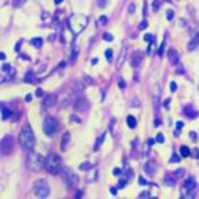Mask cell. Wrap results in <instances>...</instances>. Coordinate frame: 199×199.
Instances as JSON below:
<instances>
[{
    "mask_svg": "<svg viewBox=\"0 0 199 199\" xmlns=\"http://www.w3.org/2000/svg\"><path fill=\"white\" fill-rule=\"evenodd\" d=\"M19 141H20L21 147L24 149H33V147L36 145V137H34V132L30 125H24L21 128L20 135H19Z\"/></svg>",
    "mask_w": 199,
    "mask_h": 199,
    "instance_id": "6da1fadb",
    "label": "cell"
},
{
    "mask_svg": "<svg viewBox=\"0 0 199 199\" xmlns=\"http://www.w3.org/2000/svg\"><path fill=\"white\" fill-rule=\"evenodd\" d=\"M46 169L51 175H58L63 169V159L56 152H50L46 158Z\"/></svg>",
    "mask_w": 199,
    "mask_h": 199,
    "instance_id": "7a4b0ae2",
    "label": "cell"
},
{
    "mask_svg": "<svg viewBox=\"0 0 199 199\" xmlns=\"http://www.w3.org/2000/svg\"><path fill=\"white\" fill-rule=\"evenodd\" d=\"M88 24V17L84 14H73L68 20V26H70V30L74 34H80L81 31L84 30Z\"/></svg>",
    "mask_w": 199,
    "mask_h": 199,
    "instance_id": "3957f363",
    "label": "cell"
},
{
    "mask_svg": "<svg viewBox=\"0 0 199 199\" xmlns=\"http://www.w3.org/2000/svg\"><path fill=\"white\" fill-rule=\"evenodd\" d=\"M26 165H27L29 169L36 171V172L43 171V169L46 168V158H43L40 154H37V152L30 151V154H29V156H27Z\"/></svg>",
    "mask_w": 199,
    "mask_h": 199,
    "instance_id": "277c9868",
    "label": "cell"
},
{
    "mask_svg": "<svg viewBox=\"0 0 199 199\" xmlns=\"http://www.w3.org/2000/svg\"><path fill=\"white\" fill-rule=\"evenodd\" d=\"M33 192H34V195L40 199L48 198V195H50V186H48L47 181H46V179H38V181H36V183H34V186H33Z\"/></svg>",
    "mask_w": 199,
    "mask_h": 199,
    "instance_id": "5b68a950",
    "label": "cell"
},
{
    "mask_svg": "<svg viewBox=\"0 0 199 199\" xmlns=\"http://www.w3.org/2000/svg\"><path fill=\"white\" fill-rule=\"evenodd\" d=\"M58 129V121L56 117H46V120H44L43 122V131L46 135H48V137H51V135H54L56 132H57Z\"/></svg>",
    "mask_w": 199,
    "mask_h": 199,
    "instance_id": "8992f818",
    "label": "cell"
},
{
    "mask_svg": "<svg viewBox=\"0 0 199 199\" xmlns=\"http://www.w3.org/2000/svg\"><path fill=\"white\" fill-rule=\"evenodd\" d=\"M196 188V181L195 178H188L183 182L182 188H181V198H195L192 191Z\"/></svg>",
    "mask_w": 199,
    "mask_h": 199,
    "instance_id": "52a82bcc",
    "label": "cell"
},
{
    "mask_svg": "<svg viewBox=\"0 0 199 199\" xmlns=\"http://www.w3.org/2000/svg\"><path fill=\"white\" fill-rule=\"evenodd\" d=\"M60 174H61V176H63V179H64V182L68 185V188H75V186L78 185V176L74 175L71 169L66 168V169H63Z\"/></svg>",
    "mask_w": 199,
    "mask_h": 199,
    "instance_id": "ba28073f",
    "label": "cell"
},
{
    "mask_svg": "<svg viewBox=\"0 0 199 199\" xmlns=\"http://www.w3.org/2000/svg\"><path fill=\"white\" fill-rule=\"evenodd\" d=\"M2 152L6 154V155H10L11 152H13V148H14V138L11 135H6L3 139H2Z\"/></svg>",
    "mask_w": 199,
    "mask_h": 199,
    "instance_id": "9c48e42d",
    "label": "cell"
},
{
    "mask_svg": "<svg viewBox=\"0 0 199 199\" xmlns=\"http://www.w3.org/2000/svg\"><path fill=\"white\" fill-rule=\"evenodd\" d=\"M74 107H75V110H78L81 112H87L90 110V102H88L87 98L80 97L74 101Z\"/></svg>",
    "mask_w": 199,
    "mask_h": 199,
    "instance_id": "30bf717a",
    "label": "cell"
},
{
    "mask_svg": "<svg viewBox=\"0 0 199 199\" xmlns=\"http://www.w3.org/2000/svg\"><path fill=\"white\" fill-rule=\"evenodd\" d=\"M142 58H144V54H142L139 50L135 51V53L132 54V57H131V66L134 68H138L142 63Z\"/></svg>",
    "mask_w": 199,
    "mask_h": 199,
    "instance_id": "8fae6325",
    "label": "cell"
},
{
    "mask_svg": "<svg viewBox=\"0 0 199 199\" xmlns=\"http://www.w3.org/2000/svg\"><path fill=\"white\" fill-rule=\"evenodd\" d=\"M56 102H57V95L56 94H47L43 100V105L44 107H47V108L56 105Z\"/></svg>",
    "mask_w": 199,
    "mask_h": 199,
    "instance_id": "7c38bea8",
    "label": "cell"
},
{
    "mask_svg": "<svg viewBox=\"0 0 199 199\" xmlns=\"http://www.w3.org/2000/svg\"><path fill=\"white\" fill-rule=\"evenodd\" d=\"M144 171H145V174H148L149 176H154L156 172V165H154V162H145Z\"/></svg>",
    "mask_w": 199,
    "mask_h": 199,
    "instance_id": "4fadbf2b",
    "label": "cell"
},
{
    "mask_svg": "<svg viewBox=\"0 0 199 199\" xmlns=\"http://www.w3.org/2000/svg\"><path fill=\"white\" fill-rule=\"evenodd\" d=\"M127 53H128V47H127V43H124V47L121 48V54H120V58H118V63H117V67H121L124 64L125 58H127Z\"/></svg>",
    "mask_w": 199,
    "mask_h": 199,
    "instance_id": "5bb4252c",
    "label": "cell"
},
{
    "mask_svg": "<svg viewBox=\"0 0 199 199\" xmlns=\"http://www.w3.org/2000/svg\"><path fill=\"white\" fill-rule=\"evenodd\" d=\"M164 182H165V185H168V186H175L176 185V178L174 176L172 172L165 174V176H164Z\"/></svg>",
    "mask_w": 199,
    "mask_h": 199,
    "instance_id": "9a60e30c",
    "label": "cell"
},
{
    "mask_svg": "<svg viewBox=\"0 0 199 199\" xmlns=\"http://www.w3.org/2000/svg\"><path fill=\"white\" fill-rule=\"evenodd\" d=\"M183 112H185L188 117H191V118H196L198 117V111L196 110H193L191 105H188V107H185V110H183Z\"/></svg>",
    "mask_w": 199,
    "mask_h": 199,
    "instance_id": "2e32d148",
    "label": "cell"
},
{
    "mask_svg": "<svg viewBox=\"0 0 199 199\" xmlns=\"http://www.w3.org/2000/svg\"><path fill=\"white\" fill-rule=\"evenodd\" d=\"M68 144H70V134L68 132H66L64 135H63V139H61V149L63 151H66L68 147Z\"/></svg>",
    "mask_w": 199,
    "mask_h": 199,
    "instance_id": "e0dca14e",
    "label": "cell"
},
{
    "mask_svg": "<svg viewBox=\"0 0 199 199\" xmlns=\"http://www.w3.org/2000/svg\"><path fill=\"white\" fill-rule=\"evenodd\" d=\"M168 57H169V60H171V63H172V64H178L179 56H178V53H176L175 50H169L168 51Z\"/></svg>",
    "mask_w": 199,
    "mask_h": 199,
    "instance_id": "ac0fdd59",
    "label": "cell"
},
{
    "mask_svg": "<svg viewBox=\"0 0 199 199\" xmlns=\"http://www.w3.org/2000/svg\"><path fill=\"white\" fill-rule=\"evenodd\" d=\"M158 105H159V85H156L155 93H154V107H155V111H158Z\"/></svg>",
    "mask_w": 199,
    "mask_h": 199,
    "instance_id": "d6986e66",
    "label": "cell"
},
{
    "mask_svg": "<svg viewBox=\"0 0 199 199\" xmlns=\"http://www.w3.org/2000/svg\"><path fill=\"white\" fill-rule=\"evenodd\" d=\"M24 81L26 83H30V84H36V77H34V73L33 71H29L24 77Z\"/></svg>",
    "mask_w": 199,
    "mask_h": 199,
    "instance_id": "ffe728a7",
    "label": "cell"
},
{
    "mask_svg": "<svg viewBox=\"0 0 199 199\" xmlns=\"http://www.w3.org/2000/svg\"><path fill=\"white\" fill-rule=\"evenodd\" d=\"M30 44H31V46H34L36 48H40V47H41V44H43V40H41L40 37L31 38V40H30Z\"/></svg>",
    "mask_w": 199,
    "mask_h": 199,
    "instance_id": "44dd1931",
    "label": "cell"
},
{
    "mask_svg": "<svg viewBox=\"0 0 199 199\" xmlns=\"http://www.w3.org/2000/svg\"><path fill=\"white\" fill-rule=\"evenodd\" d=\"M199 44V34L198 36H195V38H193L192 41H189V44H188V50H193V48L196 47Z\"/></svg>",
    "mask_w": 199,
    "mask_h": 199,
    "instance_id": "7402d4cb",
    "label": "cell"
},
{
    "mask_svg": "<svg viewBox=\"0 0 199 199\" xmlns=\"http://www.w3.org/2000/svg\"><path fill=\"white\" fill-rule=\"evenodd\" d=\"M127 124H128L129 128H135V127H137V120H135L132 115H128V117H127Z\"/></svg>",
    "mask_w": 199,
    "mask_h": 199,
    "instance_id": "603a6c76",
    "label": "cell"
},
{
    "mask_svg": "<svg viewBox=\"0 0 199 199\" xmlns=\"http://www.w3.org/2000/svg\"><path fill=\"white\" fill-rule=\"evenodd\" d=\"M181 155H182L183 158H188V156L191 155V149H189L188 147L182 145V147H181Z\"/></svg>",
    "mask_w": 199,
    "mask_h": 199,
    "instance_id": "cb8c5ba5",
    "label": "cell"
},
{
    "mask_svg": "<svg viewBox=\"0 0 199 199\" xmlns=\"http://www.w3.org/2000/svg\"><path fill=\"white\" fill-rule=\"evenodd\" d=\"M2 115H3V117H2L3 120H9L10 118V111H9L7 108H2Z\"/></svg>",
    "mask_w": 199,
    "mask_h": 199,
    "instance_id": "d4e9b609",
    "label": "cell"
},
{
    "mask_svg": "<svg viewBox=\"0 0 199 199\" xmlns=\"http://www.w3.org/2000/svg\"><path fill=\"white\" fill-rule=\"evenodd\" d=\"M93 84V80L88 75H83V85H91Z\"/></svg>",
    "mask_w": 199,
    "mask_h": 199,
    "instance_id": "484cf974",
    "label": "cell"
},
{
    "mask_svg": "<svg viewBox=\"0 0 199 199\" xmlns=\"http://www.w3.org/2000/svg\"><path fill=\"white\" fill-rule=\"evenodd\" d=\"M104 137H105V134H102L100 138H98V142H95V145H94V151H97L98 148H100V145L102 144V141H104Z\"/></svg>",
    "mask_w": 199,
    "mask_h": 199,
    "instance_id": "4316f807",
    "label": "cell"
},
{
    "mask_svg": "<svg viewBox=\"0 0 199 199\" xmlns=\"http://www.w3.org/2000/svg\"><path fill=\"white\" fill-rule=\"evenodd\" d=\"M91 166H93L91 162H85V164H81V165H80V169H81V171H87V169H90Z\"/></svg>",
    "mask_w": 199,
    "mask_h": 199,
    "instance_id": "83f0119b",
    "label": "cell"
},
{
    "mask_svg": "<svg viewBox=\"0 0 199 199\" xmlns=\"http://www.w3.org/2000/svg\"><path fill=\"white\" fill-rule=\"evenodd\" d=\"M175 162H179V156L174 152L172 155H171V158H169V164H175Z\"/></svg>",
    "mask_w": 199,
    "mask_h": 199,
    "instance_id": "f1b7e54d",
    "label": "cell"
},
{
    "mask_svg": "<svg viewBox=\"0 0 199 199\" xmlns=\"http://www.w3.org/2000/svg\"><path fill=\"white\" fill-rule=\"evenodd\" d=\"M183 172H185V169H178V171H174L172 174H174V176L178 179V178H181V176L183 175Z\"/></svg>",
    "mask_w": 199,
    "mask_h": 199,
    "instance_id": "f546056e",
    "label": "cell"
},
{
    "mask_svg": "<svg viewBox=\"0 0 199 199\" xmlns=\"http://www.w3.org/2000/svg\"><path fill=\"white\" fill-rule=\"evenodd\" d=\"M147 27H148V21H147L145 19H144V20H142L141 23H139V27H138V29H139V30H145Z\"/></svg>",
    "mask_w": 199,
    "mask_h": 199,
    "instance_id": "4dcf8cb0",
    "label": "cell"
},
{
    "mask_svg": "<svg viewBox=\"0 0 199 199\" xmlns=\"http://www.w3.org/2000/svg\"><path fill=\"white\" fill-rule=\"evenodd\" d=\"M105 57H107V60L110 61V63H111V61H112V50H110V48H108V50L105 51Z\"/></svg>",
    "mask_w": 199,
    "mask_h": 199,
    "instance_id": "1f68e13d",
    "label": "cell"
},
{
    "mask_svg": "<svg viewBox=\"0 0 199 199\" xmlns=\"http://www.w3.org/2000/svg\"><path fill=\"white\" fill-rule=\"evenodd\" d=\"M139 198H141V199H148V198H151V193H149L148 191H145V192H141V193H139Z\"/></svg>",
    "mask_w": 199,
    "mask_h": 199,
    "instance_id": "d6a6232c",
    "label": "cell"
},
{
    "mask_svg": "<svg viewBox=\"0 0 199 199\" xmlns=\"http://www.w3.org/2000/svg\"><path fill=\"white\" fill-rule=\"evenodd\" d=\"M108 2H110V0H98V7H101V9L102 7H105Z\"/></svg>",
    "mask_w": 199,
    "mask_h": 199,
    "instance_id": "836d02e7",
    "label": "cell"
},
{
    "mask_svg": "<svg viewBox=\"0 0 199 199\" xmlns=\"http://www.w3.org/2000/svg\"><path fill=\"white\" fill-rule=\"evenodd\" d=\"M144 40L145 41H155V37H152L151 34H145V36H144Z\"/></svg>",
    "mask_w": 199,
    "mask_h": 199,
    "instance_id": "e575fe53",
    "label": "cell"
},
{
    "mask_svg": "<svg viewBox=\"0 0 199 199\" xmlns=\"http://www.w3.org/2000/svg\"><path fill=\"white\" fill-rule=\"evenodd\" d=\"M112 174H114L115 176H121L122 175V171L120 168H114V171H112Z\"/></svg>",
    "mask_w": 199,
    "mask_h": 199,
    "instance_id": "d590c367",
    "label": "cell"
},
{
    "mask_svg": "<svg viewBox=\"0 0 199 199\" xmlns=\"http://www.w3.org/2000/svg\"><path fill=\"white\" fill-rule=\"evenodd\" d=\"M152 10L154 11L159 10V2H154V3H152Z\"/></svg>",
    "mask_w": 199,
    "mask_h": 199,
    "instance_id": "8d00e7d4",
    "label": "cell"
},
{
    "mask_svg": "<svg viewBox=\"0 0 199 199\" xmlns=\"http://www.w3.org/2000/svg\"><path fill=\"white\" fill-rule=\"evenodd\" d=\"M112 38H114V37H112L110 33H105V34H104V40H105V41H112Z\"/></svg>",
    "mask_w": 199,
    "mask_h": 199,
    "instance_id": "74e56055",
    "label": "cell"
},
{
    "mask_svg": "<svg viewBox=\"0 0 199 199\" xmlns=\"http://www.w3.org/2000/svg\"><path fill=\"white\" fill-rule=\"evenodd\" d=\"M166 19H168V20H172V19H174V11L172 10L166 11Z\"/></svg>",
    "mask_w": 199,
    "mask_h": 199,
    "instance_id": "f35d334b",
    "label": "cell"
},
{
    "mask_svg": "<svg viewBox=\"0 0 199 199\" xmlns=\"http://www.w3.org/2000/svg\"><path fill=\"white\" fill-rule=\"evenodd\" d=\"M164 48H165V41H162L161 47H159V51H158V54H159V56H162V54H164Z\"/></svg>",
    "mask_w": 199,
    "mask_h": 199,
    "instance_id": "ab89813d",
    "label": "cell"
},
{
    "mask_svg": "<svg viewBox=\"0 0 199 199\" xmlns=\"http://www.w3.org/2000/svg\"><path fill=\"white\" fill-rule=\"evenodd\" d=\"M2 70H3V71H6V73H9V71L11 70V67H10V66H9V64H3V66H2Z\"/></svg>",
    "mask_w": 199,
    "mask_h": 199,
    "instance_id": "60d3db41",
    "label": "cell"
},
{
    "mask_svg": "<svg viewBox=\"0 0 199 199\" xmlns=\"http://www.w3.org/2000/svg\"><path fill=\"white\" fill-rule=\"evenodd\" d=\"M156 142L162 144V142H164V135H162V134H158V135H156Z\"/></svg>",
    "mask_w": 199,
    "mask_h": 199,
    "instance_id": "b9f144b4",
    "label": "cell"
},
{
    "mask_svg": "<svg viewBox=\"0 0 199 199\" xmlns=\"http://www.w3.org/2000/svg\"><path fill=\"white\" fill-rule=\"evenodd\" d=\"M128 11H129V13H134V11H135V4L134 3H131V4H129V6H128Z\"/></svg>",
    "mask_w": 199,
    "mask_h": 199,
    "instance_id": "7bdbcfd3",
    "label": "cell"
},
{
    "mask_svg": "<svg viewBox=\"0 0 199 199\" xmlns=\"http://www.w3.org/2000/svg\"><path fill=\"white\" fill-rule=\"evenodd\" d=\"M118 87H121V88H125V81L122 80V78H118Z\"/></svg>",
    "mask_w": 199,
    "mask_h": 199,
    "instance_id": "ee69618b",
    "label": "cell"
},
{
    "mask_svg": "<svg viewBox=\"0 0 199 199\" xmlns=\"http://www.w3.org/2000/svg\"><path fill=\"white\" fill-rule=\"evenodd\" d=\"M98 21H100V23H101V24H105V23H107V21H108V19H107V17H105V16H101V17H100V20H98Z\"/></svg>",
    "mask_w": 199,
    "mask_h": 199,
    "instance_id": "f6af8a7d",
    "label": "cell"
},
{
    "mask_svg": "<svg viewBox=\"0 0 199 199\" xmlns=\"http://www.w3.org/2000/svg\"><path fill=\"white\" fill-rule=\"evenodd\" d=\"M139 183H141V185H147V179L145 178H142V176H139Z\"/></svg>",
    "mask_w": 199,
    "mask_h": 199,
    "instance_id": "bcb514c9",
    "label": "cell"
},
{
    "mask_svg": "<svg viewBox=\"0 0 199 199\" xmlns=\"http://www.w3.org/2000/svg\"><path fill=\"white\" fill-rule=\"evenodd\" d=\"M169 88H171V91H175V90H176V84H175V83H171V85H169Z\"/></svg>",
    "mask_w": 199,
    "mask_h": 199,
    "instance_id": "7dc6e473",
    "label": "cell"
},
{
    "mask_svg": "<svg viewBox=\"0 0 199 199\" xmlns=\"http://www.w3.org/2000/svg\"><path fill=\"white\" fill-rule=\"evenodd\" d=\"M36 95H37V97H43V90H41V88H38L37 91H36Z\"/></svg>",
    "mask_w": 199,
    "mask_h": 199,
    "instance_id": "c3c4849f",
    "label": "cell"
},
{
    "mask_svg": "<svg viewBox=\"0 0 199 199\" xmlns=\"http://www.w3.org/2000/svg\"><path fill=\"white\" fill-rule=\"evenodd\" d=\"M114 125H115V120H112V121H111V128H110L111 134H114Z\"/></svg>",
    "mask_w": 199,
    "mask_h": 199,
    "instance_id": "681fc988",
    "label": "cell"
},
{
    "mask_svg": "<svg viewBox=\"0 0 199 199\" xmlns=\"http://www.w3.org/2000/svg\"><path fill=\"white\" fill-rule=\"evenodd\" d=\"M70 120H71L73 122H74V121H75V122H80V120H78L77 117H75V115H71V118H70Z\"/></svg>",
    "mask_w": 199,
    "mask_h": 199,
    "instance_id": "f907efd6",
    "label": "cell"
},
{
    "mask_svg": "<svg viewBox=\"0 0 199 199\" xmlns=\"http://www.w3.org/2000/svg\"><path fill=\"white\" fill-rule=\"evenodd\" d=\"M176 127H178V129H181L183 127V122L182 121H178V122H176Z\"/></svg>",
    "mask_w": 199,
    "mask_h": 199,
    "instance_id": "816d5d0a",
    "label": "cell"
},
{
    "mask_svg": "<svg viewBox=\"0 0 199 199\" xmlns=\"http://www.w3.org/2000/svg\"><path fill=\"white\" fill-rule=\"evenodd\" d=\"M191 139H192V141H196V134L195 132H191Z\"/></svg>",
    "mask_w": 199,
    "mask_h": 199,
    "instance_id": "f5cc1de1",
    "label": "cell"
},
{
    "mask_svg": "<svg viewBox=\"0 0 199 199\" xmlns=\"http://www.w3.org/2000/svg\"><path fill=\"white\" fill-rule=\"evenodd\" d=\"M24 100H26L27 102H30L31 101V95H26V98H24Z\"/></svg>",
    "mask_w": 199,
    "mask_h": 199,
    "instance_id": "db71d44e",
    "label": "cell"
},
{
    "mask_svg": "<svg viewBox=\"0 0 199 199\" xmlns=\"http://www.w3.org/2000/svg\"><path fill=\"white\" fill-rule=\"evenodd\" d=\"M81 196H83V192H81V191H78V192H77V196H75V198H81Z\"/></svg>",
    "mask_w": 199,
    "mask_h": 199,
    "instance_id": "11a10c76",
    "label": "cell"
},
{
    "mask_svg": "<svg viewBox=\"0 0 199 199\" xmlns=\"http://www.w3.org/2000/svg\"><path fill=\"white\" fill-rule=\"evenodd\" d=\"M3 58H6V54H3V53H0V60H3Z\"/></svg>",
    "mask_w": 199,
    "mask_h": 199,
    "instance_id": "9f6ffc18",
    "label": "cell"
},
{
    "mask_svg": "<svg viewBox=\"0 0 199 199\" xmlns=\"http://www.w3.org/2000/svg\"><path fill=\"white\" fill-rule=\"evenodd\" d=\"M95 63H98V58H93L91 60V64H95Z\"/></svg>",
    "mask_w": 199,
    "mask_h": 199,
    "instance_id": "6f0895ef",
    "label": "cell"
},
{
    "mask_svg": "<svg viewBox=\"0 0 199 199\" xmlns=\"http://www.w3.org/2000/svg\"><path fill=\"white\" fill-rule=\"evenodd\" d=\"M111 193H112V195H115V193H117V189L112 188V189H111Z\"/></svg>",
    "mask_w": 199,
    "mask_h": 199,
    "instance_id": "680465c9",
    "label": "cell"
},
{
    "mask_svg": "<svg viewBox=\"0 0 199 199\" xmlns=\"http://www.w3.org/2000/svg\"><path fill=\"white\" fill-rule=\"evenodd\" d=\"M54 2H56V3H57V4H60L61 2H63V0H54Z\"/></svg>",
    "mask_w": 199,
    "mask_h": 199,
    "instance_id": "91938a15",
    "label": "cell"
}]
</instances>
